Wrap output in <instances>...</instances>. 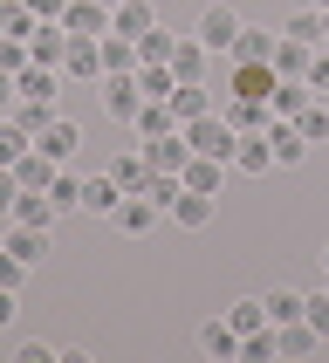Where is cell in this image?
<instances>
[{
  "mask_svg": "<svg viewBox=\"0 0 329 363\" xmlns=\"http://www.w3.org/2000/svg\"><path fill=\"white\" fill-rule=\"evenodd\" d=\"M185 138H192V151H199V158H226V164H233V144H240V130H233L220 110H206V117L185 123Z\"/></svg>",
  "mask_w": 329,
  "mask_h": 363,
  "instance_id": "7a4b0ae2",
  "label": "cell"
},
{
  "mask_svg": "<svg viewBox=\"0 0 329 363\" xmlns=\"http://www.w3.org/2000/svg\"><path fill=\"white\" fill-rule=\"evenodd\" d=\"M151 28H158V7H151V0H123V7H110V35H151Z\"/></svg>",
  "mask_w": 329,
  "mask_h": 363,
  "instance_id": "ac0fdd59",
  "label": "cell"
},
{
  "mask_svg": "<svg viewBox=\"0 0 329 363\" xmlns=\"http://www.w3.org/2000/svg\"><path fill=\"white\" fill-rule=\"evenodd\" d=\"M117 206H123V185L110 179V172L82 179V213H96V220H117Z\"/></svg>",
  "mask_w": 329,
  "mask_h": 363,
  "instance_id": "2e32d148",
  "label": "cell"
},
{
  "mask_svg": "<svg viewBox=\"0 0 329 363\" xmlns=\"http://www.w3.org/2000/svg\"><path fill=\"white\" fill-rule=\"evenodd\" d=\"M62 28L82 35V41H103V35H110V7H96V0H69V7H62Z\"/></svg>",
  "mask_w": 329,
  "mask_h": 363,
  "instance_id": "4fadbf2b",
  "label": "cell"
},
{
  "mask_svg": "<svg viewBox=\"0 0 329 363\" xmlns=\"http://www.w3.org/2000/svg\"><path fill=\"white\" fill-rule=\"evenodd\" d=\"M28 55H35L41 69H62V55H69V28H62V21H35V35H28Z\"/></svg>",
  "mask_w": 329,
  "mask_h": 363,
  "instance_id": "5bb4252c",
  "label": "cell"
},
{
  "mask_svg": "<svg viewBox=\"0 0 329 363\" xmlns=\"http://www.w3.org/2000/svg\"><path fill=\"white\" fill-rule=\"evenodd\" d=\"M96 7H123V0H96Z\"/></svg>",
  "mask_w": 329,
  "mask_h": 363,
  "instance_id": "681fc988",
  "label": "cell"
},
{
  "mask_svg": "<svg viewBox=\"0 0 329 363\" xmlns=\"http://www.w3.org/2000/svg\"><path fill=\"white\" fill-rule=\"evenodd\" d=\"M62 76H69V82H103V41H82V35H69Z\"/></svg>",
  "mask_w": 329,
  "mask_h": 363,
  "instance_id": "8fae6325",
  "label": "cell"
},
{
  "mask_svg": "<svg viewBox=\"0 0 329 363\" xmlns=\"http://www.w3.org/2000/svg\"><path fill=\"white\" fill-rule=\"evenodd\" d=\"M233 172H240V179H267V172H274V144H267V130H240V144H233Z\"/></svg>",
  "mask_w": 329,
  "mask_h": 363,
  "instance_id": "9c48e42d",
  "label": "cell"
},
{
  "mask_svg": "<svg viewBox=\"0 0 329 363\" xmlns=\"http://www.w3.org/2000/svg\"><path fill=\"white\" fill-rule=\"evenodd\" d=\"M48 233H55V226H21V220H7V233H0V247H7V254H21L28 267H41L48 254H55V240H48Z\"/></svg>",
  "mask_w": 329,
  "mask_h": 363,
  "instance_id": "8992f818",
  "label": "cell"
},
{
  "mask_svg": "<svg viewBox=\"0 0 329 363\" xmlns=\"http://www.w3.org/2000/svg\"><path fill=\"white\" fill-rule=\"evenodd\" d=\"M28 281V261H21V254H7V247H0V288H21Z\"/></svg>",
  "mask_w": 329,
  "mask_h": 363,
  "instance_id": "b9f144b4",
  "label": "cell"
},
{
  "mask_svg": "<svg viewBox=\"0 0 329 363\" xmlns=\"http://www.w3.org/2000/svg\"><path fill=\"white\" fill-rule=\"evenodd\" d=\"M48 199H55V213H82V179L62 164L55 172V185H48Z\"/></svg>",
  "mask_w": 329,
  "mask_h": 363,
  "instance_id": "d590c367",
  "label": "cell"
},
{
  "mask_svg": "<svg viewBox=\"0 0 329 363\" xmlns=\"http://www.w3.org/2000/svg\"><path fill=\"white\" fill-rule=\"evenodd\" d=\"M281 35H288V41H308V48H323V7H302V14H288V21H281Z\"/></svg>",
  "mask_w": 329,
  "mask_h": 363,
  "instance_id": "1f68e13d",
  "label": "cell"
},
{
  "mask_svg": "<svg viewBox=\"0 0 329 363\" xmlns=\"http://www.w3.org/2000/svg\"><path fill=\"white\" fill-rule=\"evenodd\" d=\"M62 7H69V0H28V14H35V21H62Z\"/></svg>",
  "mask_w": 329,
  "mask_h": 363,
  "instance_id": "bcb514c9",
  "label": "cell"
},
{
  "mask_svg": "<svg viewBox=\"0 0 329 363\" xmlns=\"http://www.w3.org/2000/svg\"><path fill=\"white\" fill-rule=\"evenodd\" d=\"M240 28H247V21L233 14V7H220V0H213V7L199 14V28H192V35H199L206 48H213V55H233V41H240Z\"/></svg>",
  "mask_w": 329,
  "mask_h": 363,
  "instance_id": "277c9868",
  "label": "cell"
},
{
  "mask_svg": "<svg viewBox=\"0 0 329 363\" xmlns=\"http://www.w3.org/2000/svg\"><path fill=\"white\" fill-rule=\"evenodd\" d=\"M14 199H21V179H14V172H0V220L14 213Z\"/></svg>",
  "mask_w": 329,
  "mask_h": 363,
  "instance_id": "7bdbcfd3",
  "label": "cell"
},
{
  "mask_svg": "<svg viewBox=\"0 0 329 363\" xmlns=\"http://www.w3.org/2000/svg\"><path fill=\"white\" fill-rule=\"evenodd\" d=\"M308 55H316V48H308V41H274V69H281V76H308Z\"/></svg>",
  "mask_w": 329,
  "mask_h": 363,
  "instance_id": "e575fe53",
  "label": "cell"
},
{
  "mask_svg": "<svg viewBox=\"0 0 329 363\" xmlns=\"http://www.w3.org/2000/svg\"><path fill=\"white\" fill-rule=\"evenodd\" d=\"M35 151H48L55 164H76V151H82V130H76V117H55L48 130L35 138Z\"/></svg>",
  "mask_w": 329,
  "mask_h": 363,
  "instance_id": "9a60e30c",
  "label": "cell"
},
{
  "mask_svg": "<svg viewBox=\"0 0 329 363\" xmlns=\"http://www.w3.org/2000/svg\"><path fill=\"white\" fill-rule=\"evenodd\" d=\"M302 323H308V329H316V336H323V343H329V288H316V295H308Z\"/></svg>",
  "mask_w": 329,
  "mask_h": 363,
  "instance_id": "ab89813d",
  "label": "cell"
},
{
  "mask_svg": "<svg viewBox=\"0 0 329 363\" xmlns=\"http://www.w3.org/2000/svg\"><path fill=\"white\" fill-rule=\"evenodd\" d=\"M7 117H14L21 130H28V138H41V130H48V123L62 117V103H35V96H21L14 110H7Z\"/></svg>",
  "mask_w": 329,
  "mask_h": 363,
  "instance_id": "d4e9b609",
  "label": "cell"
},
{
  "mask_svg": "<svg viewBox=\"0 0 329 363\" xmlns=\"http://www.w3.org/2000/svg\"><path fill=\"white\" fill-rule=\"evenodd\" d=\"M261 302H267V323L281 329V323H302V308H308V295H302V288H267Z\"/></svg>",
  "mask_w": 329,
  "mask_h": 363,
  "instance_id": "cb8c5ba5",
  "label": "cell"
},
{
  "mask_svg": "<svg viewBox=\"0 0 329 363\" xmlns=\"http://www.w3.org/2000/svg\"><path fill=\"white\" fill-rule=\"evenodd\" d=\"M172 48H179V35H172V28L158 21L151 35H138V69H144V62H172Z\"/></svg>",
  "mask_w": 329,
  "mask_h": 363,
  "instance_id": "d6a6232c",
  "label": "cell"
},
{
  "mask_svg": "<svg viewBox=\"0 0 329 363\" xmlns=\"http://www.w3.org/2000/svg\"><path fill=\"white\" fill-rule=\"evenodd\" d=\"M323 281H329V247H323Z\"/></svg>",
  "mask_w": 329,
  "mask_h": 363,
  "instance_id": "c3c4849f",
  "label": "cell"
},
{
  "mask_svg": "<svg viewBox=\"0 0 329 363\" xmlns=\"http://www.w3.org/2000/svg\"><path fill=\"white\" fill-rule=\"evenodd\" d=\"M199 350L213 363H233V357H240V329L226 323V315H213V323H199Z\"/></svg>",
  "mask_w": 329,
  "mask_h": 363,
  "instance_id": "e0dca14e",
  "label": "cell"
},
{
  "mask_svg": "<svg viewBox=\"0 0 329 363\" xmlns=\"http://www.w3.org/2000/svg\"><path fill=\"white\" fill-rule=\"evenodd\" d=\"M14 103H21V82L7 76V69H0V117H7V110H14Z\"/></svg>",
  "mask_w": 329,
  "mask_h": 363,
  "instance_id": "f6af8a7d",
  "label": "cell"
},
{
  "mask_svg": "<svg viewBox=\"0 0 329 363\" xmlns=\"http://www.w3.org/2000/svg\"><path fill=\"white\" fill-rule=\"evenodd\" d=\"M274 343H281V357H316L323 336H316L308 323H281V329H274Z\"/></svg>",
  "mask_w": 329,
  "mask_h": 363,
  "instance_id": "f1b7e54d",
  "label": "cell"
},
{
  "mask_svg": "<svg viewBox=\"0 0 329 363\" xmlns=\"http://www.w3.org/2000/svg\"><path fill=\"white\" fill-rule=\"evenodd\" d=\"M220 117L233 123V130H267L274 110H267V103H247V96H220Z\"/></svg>",
  "mask_w": 329,
  "mask_h": 363,
  "instance_id": "7402d4cb",
  "label": "cell"
},
{
  "mask_svg": "<svg viewBox=\"0 0 329 363\" xmlns=\"http://www.w3.org/2000/svg\"><path fill=\"white\" fill-rule=\"evenodd\" d=\"M96 103H103V117H110V123H138V110H144L138 69H130V76H103L96 82Z\"/></svg>",
  "mask_w": 329,
  "mask_h": 363,
  "instance_id": "3957f363",
  "label": "cell"
},
{
  "mask_svg": "<svg viewBox=\"0 0 329 363\" xmlns=\"http://www.w3.org/2000/svg\"><path fill=\"white\" fill-rule=\"evenodd\" d=\"M274 357H281L274 329H254V336H240V363H274Z\"/></svg>",
  "mask_w": 329,
  "mask_h": 363,
  "instance_id": "74e56055",
  "label": "cell"
},
{
  "mask_svg": "<svg viewBox=\"0 0 329 363\" xmlns=\"http://www.w3.org/2000/svg\"><path fill=\"white\" fill-rule=\"evenodd\" d=\"M164 220H172V226H185V233H206V226L220 220V199H213V192H192V185H185L179 199H172V213H164Z\"/></svg>",
  "mask_w": 329,
  "mask_h": 363,
  "instance_id": "52a82bcc",
  "label": "cell"
},
{
  "mask_svg": "<svg viewBox=\"0 0 329 363\" xmlns=\"http://www.w3.org/2000/svg\"><path fill=\"white\" fill-rule=\"evenodd\" d=\"M267 144H274V172H295V164L316 151V144L295 130V117H274V123H267Z\"/></svg>",
  "mask_w": 329,
  "mask_h": 363,
  "instance_id": "ba28073f",
  "label": "cell"
},
{
  "mask_svg": "<svg viewBox=\"0 0 329 363\" xmlns=\"http://www.w3.org/2000/svg\"><path fill=\"white\" fill-rule=\"evenodd\" d=\"M308 7H323V14H329V0H308Z\"/></svg>",
  "mask_w": 329,
  "mask_h": 363,
  "instance_id": "f907efd6",
  "label": "cell"
},
{
  "mask_svg": "<svg viewBox=\"0 0 329 363\" xmlns=\"http://www.w3.org/2000/svg\"><path fill=\"white\" fill-rule=\"evenodd\" d=\"M110 179H117L123 192H144V179H151V164H144V151H138V144H130V151H117V158H110Z\"/></svg>",
  "mask_w": 329,
  "mask_h": 363,
  "instance_id": "4316f807",
  "label": "cell"
},
{
  "mask_svg": "<svg viewBox=\"0 0 329 363\" xmlns=\"http://www.w3.org/2000/svg\"><path fill=\"white\" fill-rule=\"evenodd\" d=\"M226 172H233V164H226V158H199V151H192V164H185L179 179L192 185V192H213V199H220V185H226Z\"/></svg>",
  "mask_w": 329,
  "mask_h": 363,
  "instance_id": "44dd1931",
  "label": "cell"
},
{
  "mask_svg": "<svg viewBox=\"0 0 329 363\" xmlns=\"http://www.w3.org/2000/svg\"><path fill=\"white\" fill-rule=\"evenodd\" d=\"M206 110H220V82H179V89H172V117L179 123L206 117Z\"/></svg>",
  "mask_w": 329,
  "mask_h": 363,
  "instance_id": "7c38bea8",
  "label": "cell"
},
{
  "mask_svg": "<svg viewBox=\"0 0 329 363\" xmlns=\"http://www.w3.org/2000/svg\"><path fill=\"white\" fill-rule=\"evenodd\" d=\"M138 69V41L130 35H103V76H130Z\"/></svg>",
  "mask_w": 329,
  "mask_h": 363,
  "instance_id": "83f0119b",
  "label": "cell"
},
{
  "mask_svg": "<svg viewBox=\"0 0 329 363\" xmlns=\"http://www.w3.org/2000/svg\"><path fill=\"white\" fill-rule=\"evenodd\" d=\"M138 151H144V164H151V172H185V164H192V138H185V130L138 138Z\"/></svg>",
  "mask_w": 329,
  "mask_h": 363,
  "instance_id": "5b68a950",
  "label": "cell"
},
{
  "mask_svg": "<svg viewBox=\"0 0 329 363\" xmlns=\"http://www.w3.org/2000/svg\"><path fill=\"white\" fill-rule=\"evenodd\" d=\"M138 89H144V103H172V89H179L172 62H144V69H138Z\"/></svg>",
  "mask_w": 329,
  "mask_h": 363,
  "instance_id": "484cf974",
  "label": "cell"
},
{
  "mask_svg": "<svg viewBox=\"0 0 329 363\" xmlns=\"http://www.w3.org/2000/svg\"><path fill=\"white\" fill-rule=\"evenodd\" d=\"M14 363H55V350H48V343H21Z\"/></svg>",
  "mask_w": 329,
  "mask_h": 363,
  "instance_id": "ee69618b",
  "label": "cell"
},
{
  "mask_svg": "<svg viewBox=\"0 0 329 363\" xmlns=\"http://www.w3.org/2000/svg\"><path fill=\"white\" fill-rule=\"evenodd\" d=\"M158 220H164V206L151 199V192H123V206H117V220H110V226L138 240V233H151V226H158Z\"/></svg>",
  "mask_w": 329,
  "mask_h": 363,
  "instance_id": "30bf717a",
  "label": "cell"
},
{
  "mask_svg": "<svg viewBox=\"0 0 329 363\" xmlns=\"http://www.w3.org/2000/svg\"><path fill=\"white\" fill-rule=\"evenodd\" d=\"M295 130H302L308 144H329V96H316V103H308L302 117H295Z\"/></svg>",
  "mask_w": 329,
  "mask_h": 363,
  "instance_id": "8d00e7d4",
  "label": "cell"
},
{
  "mask_svg": "<svg viewBox=\"0 0 329 363\" xmlns=\"http://www.w3.org/2000/svg\"><path fill=\"white\" fill-rule=\"evenodd\" d=\"M308 89H316V96H329V41L308 55Z\"/></svg>",
  "mask_w": 329,
  "mask_h": 363,
  "instance_id": "60d3db41",
  "label": "cell"
},
{
  "mask_svg": "<svg viewBox=\"0 0 329 363\" xmlns=\"http://www.w3.org/2000/svg\"><path fill=\"white\" fill-rule=\"evenodd\" d=\"M323 41H329V14H323Z\"/></svg>",
  "mask_w": 329,
  "mask_h": 363,
  "instance_id": "816d5d0a",
  "label": "cell"
},
{
  "mask_svg": "<svg viewBox=\"0 0 329 363\" xmlns=\"http://www.w3.org/2000/svg\"><path fill=\"white\" fill-rule=\"evenodd\" d=\"M308 103H316L308 76H281V82H274V96H267V110H274V117H302Z\"/></svg>",
  "mask_w": 329,
  "mask_h": 363,
  "instance_id": "d6986e66",
  "label": "cell"
},
{
  "mask_svg": "<svg viewBox=\"0 0 329 363\" xmlns=\"http://www.w3.org/2000/svg\"><path fill=\"white\" fill-rule=\"evenodd\" d=\"M14 295H21V288H0V329H7V323L21 315V308H14Z\"/></svg>",
  "mask_w": 329,
  "mask_h": 363,
  "instance_id": "7dc6e473",
  "label": "cell"
},
{
  "mask_svg": "<svg viewBox=\"0 0 329 363\" xmlns=\"http://www.w3.org/2000/svg\"><path fill=\"white\" fill-rule=\"evenodd\" d=\"M7 220H21V226H55L62 213H55V199H48V192H28V185H21V199H14V213H7Z\"/></svg>",
  "mask_w": 329,
  "mask_h": 363,
  "instance_id": "603a6c76",
  "label": "cell"
},
{
  "mask_svg": "<svg viewBox=\"0 0 329 363\" xmlns=\"http://www.w3.org/2000/svg\"><path fill=\"white\" fill-rule=\"evenodd\" d=\"M28 62H35V55H28V41H21V35H0V69H7V76H21Z\"/></svg>",
  "mask_w": 329,
  "mask_h": 363,
  "instance_id": "f35d334b",
  "label": "cell"
},
{
  "mask_svg": "<svg viewBox=\"0 0 329 363\" xmlns=\"http://www.w3.org/2000/svg\"><path fill=\"white\" fill-rule=\"evenodd\" d=\"M226 323L240 329V336H254V329H274V323H267V302H261V295H240V302L226 308Z\"/></svg>",
  "mask_w": 329,
  "mask_h": 363,
  "instance_id": "f546056e",
  "label": "cell"
},
{
  "mask_svg": "<svg viewBox=\"0 0 329 363\" xmlns=\"http://www.w3.org/2000/svg\"><path fill=\"white\" fill-rule=\"evenodd\" d=\"M274 82H281V69H274V62H226V89H220V96L267 103V96H274Z\"/></svg>",
  "mask_w": 329,
  "mask_h": 363,
  "instance_id": "6da1fadb",
  "label": "cell"
},
{
  "mask_svg": "<svg viewBox=\"0 0 329 363\" xmlns=\"http://www.w3.org/2000/svg\"><path fill=\"white\" fill-rule=\"evenodd\" d=\"M28 144H35V138H28V130H21L14 117H0V172H14V164H21V151H28Z\"/></svg>",
  "mask_w": 329,
  "mask_h": 363,
  "instance_id": "836d02e7",
  "label": "cell"
},
{
  "mask_svg": "<svg viewBox=\"0 0 329 363\" xmlns=\"http://www.w3.org/2000/svg\"><path fill=\"white\" fill-rule=\"evenodd\" d=\"M130 130H138V138H164V130H185V123L172 117V103H144V110H138V123H130Z\"/></svg>",
  "mask_w": 329,
  "mask_h": 363,
  "instance_id": "4dcf8cb0",
  "label": "cell"
},
{
  "mask_svg": "<svg viewBox=\"0 0 329 363\" xmlns=\"http://www.w3.org/2000/svg\"><path fill=\"white\" fill-rule=\"evenodd\" d=\"M274 41H281V28H254V21H247L226 62H274Z\"/></svg>",
  "mask_w": 329,
  "mask_h": 363,
  "instance_id": "ffe728a7",
  "label": "cell"
}]
</instances>
